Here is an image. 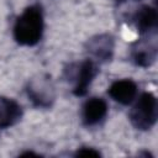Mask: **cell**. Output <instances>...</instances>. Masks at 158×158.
I'll return each instance as SVG.
<instances>
[{"instance_id": "cell-1", "label": "cell", "mask_w": 158, "mask_h": 158, "mask_svg": "<svg viewBox=\"0 0 158 158\" xmlns=\"http://www.w3.org/2000/svg\"><path fill=\"white\" fill-rule=\"evenodd\" d=\"M44 21L40 5L27 6L16 19L14 25V38L21 46L37 44L43 35Z\"/></svg>"}, {"instance_id": "cell-2", "label": "cell", "mask_w": 158, "mask_h": 158, "mask_svg": "<svg viewBox=\"0 0 158 158\" xmlns=\"http://www.w3.org/2000/svg\"><path fill=\"white\" fill-rule=\"evenodd\" d=\"M131 123L141 131L151 130L157 122V99L152 93H142L130 111Z\"/></svg>"}, {"instance_id": "cell-3", "label": "cell", "mask_w": 158, "mask_h": 158, "mask_svg": "<svg viewBox=\"0 0 158 158\" xmlns=\"http://www.w3.org/2000/svg\"><path fill=\"white\" fill-rule=\"evenodd\" d=\"M27 96L37 107H49L54 100V90L48 77L32 80L27 89Z\"/></svg>"}, {"instance_id": "cell-4", "label": "cell", "mask_w": 158, "mask_h": 158, "mask_svg": "<svg viewBox=\"0 0 158 158\" xmlns=\"http://www.w3.org/2000/svg\"><path fill=\"white\" fill-rule=\"evenodd\" d=\"M115 40L109 33H101L91 37L86 42V51L100 62H109L112 58Z\"/></svg>"}, {"instance_id": "cell-5", "label": "cell", "mask_w": 158, "mask_h": 158, "mask_svg": "<svg viewBox=\"0 0 158 158\" xmlns=\"http://www.w3.org/2000/svg\"><path fill=\"white\" fill-rule=\"evenodd\" d=\"M131 58L138 67L147 68L152 65L157 58V42L154 37L152 40L142 38L141 41L135 43L131 51Z\"/></svg>"}, {"instance_id": "cell-6", "label": "cell", "mask_w": 158, "mask_h": 158, "mask_svg": "<svg viewBox=\"0 0 158 158\" xmlns=\"http://www.w3.org/2000/svg\"><path fill=\"white\" fill-rule=\"evenodd\" d=\"M98 72H99V69H98L96 64L94 63V60H91V59L83 60L77 68L75 85L73 88V94L75 96H84L88 93V89H89L91 81L94 80V78L96 77Z\"/></svg>"}, {"instance_id": "cell-7", "label": "cell", "mask_w": 158, "mask_h": 158, "mask_svg": "<svg viewBox=\"0 0 158 158\" xmlns=\"http://www.w3.org/2000/svg\"><path fill=\"white\" fill-rule=\"evenodd\" d=\"M107 102L102 98H90L81 107V120L85 126L100 123L107 115Z\"/></svg>"}, {"instance_id": "cell-8", "label": "cell", "mask_w": 158, "mask_h": 158, "mask_svg": "<svg viewBox=\"0 0 158 158\" xmlns=\"http://www.w3.org/2000/svg\"><path fill=\"white\" fill-rule=\"evenodd\" d=\"M107 94L116 102L121 105H130L137 95V84L132 79H120L109 86Z\"/></svg>"}, {"instance_id": "cell-9", "label": "cell", "mask_w": 158, "mask_h": 158, "mask_svg": "<svg viewBox=\"0 0 158 158\" xmlns=\"http://www.w3.org/2000/svg\"><path fill=\"white\" fill-rule=\"evenodd\" d=\"M133 22L137 27V31L141 35L156 33L158 22V14L156 7L149 5L141 6L133 15Z\"/></svg>"}, {"instance_id": "cell-10", "label": "cell", "mask_w": 158, "mask_h": 158, "mask_svg": "<svg viewBox=\"0 0 158 158\" xmlns=\"http://www.w3.org/2000/svg\"><path fill=\"white\" fill-rule=\"evenodd\" d=\"M22 117V107L14 99L0 96V130L16 125Z\"/></svg>"}, {"instance_id": "cell-11", "label": "cell", "mask_w": 158, "mask_h": 158, "mask_svg": "<svg viewBox=\"0 0 158 158\" xmlns=\"http://www.w3.org/2000/svg\"><path fill=\"white\" fill-rule=\"evenodd\" d=\"M101 153L91 147H81L75 152V157H100Z\"/></svg>"}]
</instances>
